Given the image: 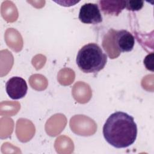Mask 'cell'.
I'll return each mask as SVG.
<instances>
[{"instance_id":"cell-1","label":"cell","mask_w":154,"mask_h":154,"mask_svg":"<svg viewBox=\"0 0 154 154\" xmlns=\"http://www.w3.org/2000/svg\"><path fill=\"white\" fill-rule=\"evenodd\" d=\"M103 135L112 146L117 149L126 148L132 145L137 138V124L131 116L117 111L106 120L103 126Z\"/></svg>"},{"instance_id":"cell-2","label":"cell","mask_w":154,"mask_h":154,"mask_svg":"<svg viewBox=\"0 0 154 154\" xmlns=\"http://www.w3.org/2000/svg\"><path fill=\"white\" fill-rule=\"evenodd\" d=\"M107 62V55L96 43H90L78 51L76 63L79 69L85 73H97Z\"/></svg>"},{"instance_id":"cell-3","label":"cell","mask_w":154,"mask_h":154,"mask_svg":"<svg viewBox=\"0 0 154 154\" xmlns=\"http://www.w3.org/2000/svg\"><path fill=\"white\" fill-rule=\"evenodd\" d=\"M104 37L111 43V44L110 43L111 48H114L116 54L117 53L119 55L121 52L131 51L135 44L134 37L130 32L125 29L115 31L111 29L109 30ZM102 43L109 44L104 40ZM110 45H103V47L105 48Z\"/></svg>"},{"instance_id":"cell-4","label":"cell","mask_w":154,"mask_h":154,"mask_svg":"<svg viewBox=\"0 0 154 154\" xmlns=\"http://www.w3.org/2000/svg\"><path fill=\"white\" fill-rule=\"evenodd\" d=\"M79 20L86 24H98L102 22V16L97 4L85 3L82 5L79 13Z\"/></svg>"},{"instance_id":"cell-5","label":"cell","mask_w":154,"mask_h":154,"mask_svg":"<svg viewBox=\"0 0 154 154\" xmlns=\"http://www.w3.org/2000/svg\"><path fill=\"white\" fill-rule=\"evenodd\" d=\"M5 90L11 99L17 100L23 98L26 94L28 86L24 79L19 76H13L6 82Z\"/></svg>"},{"instance_id":"cell-6","label":"cell","mask_w":154,"mask_h":154,"mask_svg":"<svg viewBox=\"0 0 154 154\" xmlns=\"http://www.w3.org/2000/svg\"><path fill=\"white\" fill-rule=\"evenodd\" d=\"M98 3L104 14L118 16L125 8L126 1H99Z\"/></svg>"},{"instance_id":"cell-7","label":"cell","mask_w":154,"mask_h":154,"mask_svg":"<svg viewBox=\"0 0 154 154\" xmlns=\"http://www.w3.org/2000/svg\"><path fill=\"white\" fill-rule=\"evenodd\" d=\"M144 5L143 1H126L125 8L129 11H139Z\"/></svg>"},{"instance_id":"cell-8","label":"cell","mask_w":154,"mask_h":154,"mask_svg":"<svg viewBox=\"0 0 154 154\" xmlns=\"http://www.w3.org/2000/svg\"><path fill=\"white\" fill-rule=\"evenodd\" d=\"M153 53L147 55L144 60V64L146 69L152 72L153 71Z\"/></svg>"}]
</instances>
